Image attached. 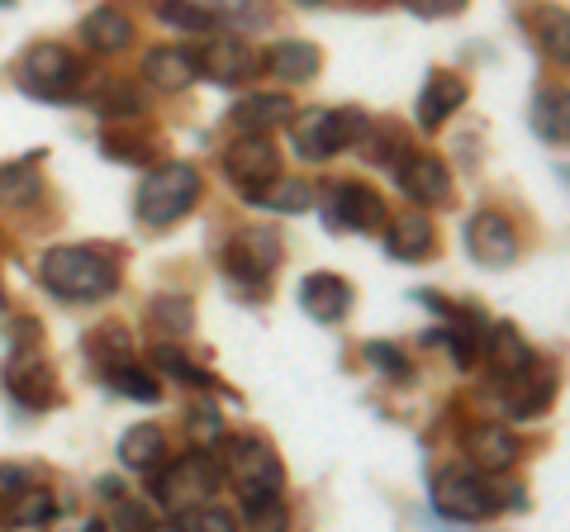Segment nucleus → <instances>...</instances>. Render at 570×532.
<instances>
[{
	"instance_id": "1",
	"label": "nucleus",
	"mask_w": 570,
	"mask_h": 532,
	"mask_svg": "<svg viewBox=\"0 0 570 532\" xmlns=\"http://www.w3.org/2000/svg\"><path fill=\"white\" fill-rule=\"evenodd\" d=\"M39 276L58 299H110L119 290V266L96 247H48Z\"/></svg>"
},
{
	"instance_id": "2",
	"label": "nucleus",
	"mask_w": 570,
	"mask_h": 532,
	"mask_svg": "<svg viewBox=\"0 0 570 532\" xmlns=\"http://www.w3.org/2000/svg\"><path fill=\"white\" fill-rule=\"evenodd\" d=\"M195 200H200V171L190 162H163L142 176L138 186V219L163 228V224H176L181 215H190Z\"/></svg>"
},
{
	"instance_id": "3",
	"label": "nucleus",
	"mask_w": 570,
	"mask_h": 532,
	"mask_svg": "<svg viewBox=\"0 0 570 532\" xmlns=\"http://www.w3.org/2000/svg\"><path fill=\"white\" fill-rule=\"evenodd\" d=\"M219 471L234 481V490L243 500H257V494H281L285 490V471H281V456L266 447L262 437H224V452H219Z\"/></svg>"
},
{
	"instance_id": "4",
	"label": "nucleus",
	"mask_w": 570,
	"mask_h": 532,
	"mask_svg": "<svg viewBox=\"0 0 570 532\" xmlns=\"http://www.w3.org/2000/svg\"><path fill=\"white\" fill-rule=\"evenodd\" d=\"M224 176L243 190V200H262L281 181V148L266 134H243L238 144L224 148Z\"/></svg>"
},
{
	"instance_id": "5",
	"label": "nucleus",
	"mask_w": 570,
	"mask_h": 532,
	"mask_svg": "<svg viewBox=\"0 0 570 532\" xmlns=\"http://www.w3.org/2000/svg\"><path fill=\"white\" fill-rule=\"evenodd\" d=\"M20 77H24V91L39 100H77L81 91V62L62 43H33L24 52Z\"/></svg>"
},
{
	"instance_id": "6",
	"label": "nucleus",
	"mask_w": 570,
	"mask_h": 532,
	"mask_svg": "<svg viewBox=\"0 0 570 532\" xmlns=\"http://www.w3.org/2000/svg\"><path fill=\"white\" fill-rule=\"evenodd\" d=\"M433 504H438V513H448L456 523H485L504 509V494H499L480 471H448L433 485Z\"/></svg>"
},
{
	"instance_id": "7",
	"label": "nucleus",
	"mask_w": 570,
	"mask_h": 532,
	"mask_svg": "<svg viewBox=\"0 0 570 532\" xmlns=\"http://www.w3.org/2000/svg\"><path fill=\"white\" fill-rule=\"evenodd\" d=\"M219 481H224V471H219V461H214L209 452H190L186 461H176V466L167 475H157L153 481V494L163 500L167 509H205L214 494H219Z\"/></svg>"
},
{
	"instance_id": "8",
	"label": "nucleus",
	"mask_w": 570,
	"mask_h": 532,
	"mask_svg": "<svg viewBox=\"0 0 570 532\" xmlns=\"http://www.w3.org/2000/svg\"><path fill=\"white\" fill-rule=\"evenodd\" d=\"M281 266V238L272 228H247L238 234V243L224 253V272L234 286H247L257 299L266 295V276H272Z\"/></svg>"
},
{
	"instance_id": "9",
	"label": "nucleus",
	"mask_w": 570,
	"mask_h": 532,
	"mask_svg": "<svg viewBox=\"0 0 570 532\" xmlns=\"http://www.w3.org/2000/svg\"><path fill=\"white\" fill-rule=\"evenodd\" d=\"M466 253L480 266L499 272V266H509L519 257V234H513V224L499 215V209H480V215L466 224Z\"/></svg>"
},
{
	"instance_id": "10",
	"label": "nucleus",
	"mask_w": 570,
	"mask_h": 532,
	"mask_svg": "<svg viewBox=\"0 0 570 532\" xmlns=\"http://www.w3.org/2000/svg\"><path fill=\"white\" fill-rule=\"evenodd\" d=\"M328 209H333V219H337V224L352 228V234H381V228L390 224L385 195H376V190L362 186V181H343V186H333Z\"/></svg>"
},
{
	"instance_id": "11",
	"label": "nucleus",
	"mask_w": 570,
	"mask_h": 532,
	"mask_svg": "<svg viewBox=\"0 0 570 532\" xmlns=\"http://www.w3.org/2000/svg\"><path fill=\"white\" fill-rule=\"evenodd\" d=\"M195 67H200L209 81H219V86H238V81L253 77L257 58H253V48H247L238 33H214V39L200 48Z\"/></svg>"
},
{
	"instance_id": "12",
	"label": "nucleus",
	"mask_w": 570,
	"mask_h": 532,
	"mask_svg": "<svg viewBox=\"0 0 570 532\" xmlns=\"http://www.w3.org/2000/svg\"><path fill=\"white\" fill-rule=\"evenodd\" d=\"M400 186H404L409 200H419V205H448L452 200V171L433 152L409 157V162L400 167Z\"/></svg>"
},
{
	"instance_id": "13",
	"label": "nucleus",
	"mask_w": 570,
	"mask_h": 532,
	"mask_svg": "<svg viewBox=\"0 0 570 532\" xmlns=\"http://www.w3.org/2000/svg\"><path fill=\"white\" fill-rule=\"evenodd\" d=\"M299 309H305L309 318H318V324H343L347 309H352V286L333 272L305 276L299 280Z\"/></svg>"
},
{
	"instance_id": "14",
	"label": "nucleus",
	"mask_w": 570,
	"mask_h": 532,
	"mask_svg": "<svg viewBox=\"0 0 570 532\" xmlns=\"http://www.w3.org/2000/svg\"><path fill=\"white\" fill-rule=\"evenodd\" d=\"M291 144H295V152L305 157V162H324V157H333L337 148H343L333 110H295V119H291Z\"/></svg>"
},
{
	"instance_id": "15",
	"label": "nucleus",
	"mask_w": 570,
	"mask_h": 532,
	"mask_svg": "<svg viewBox=\"0 0 570 532\" xmlns=\"http://www.w3.org/2000/svg\"><path fill=\"white\" fill-rule=\"evenodd\" d=\"M466 81H461L456 72H433L428 77V86L419 91V105H414V119L419 129H438L442 119H452L461 105H466Z\"/></svg>"
},
{
	"instance_id": "16",
	"label": "nucleus",
	"mask_w": 570,
	"mask_h": 532,
	"mask_svg": "<svg viewBox=\"0 0 570 532\" xmlns=\"http://www.w3.org/2000/svg\"><path fill=\"white\" fill-rule=\"evenodd\" d=\"M142 81H153L157 91H186V86L200 81V67H195V52L186 48H153L142 58Z\"/></svg>"
},
{
	"instance_id": "17",
	"label": "nucleus",
	"mask_w": 570,
	"mask_h": 532,
	"mask_svg": "<svg viewBox=\"0 0 570 532\" xmlns=\"http://www.w3.org/2000/svg\"><path fill=\"white\" fill-rule=\"evenodd\" d=\"M167 461V437L157 423H134L119 442V466L134 471V475H157Z\"/></svg>"
},
{
	"instance_id": "18",
	"label": "nucleus",
	"mask_w": 570,
	"mask_h": 532,
	"mask_svg": "<svg viewBox=\"0 0 570 532\" xmlns=\"http://www.w3.org/2000/svg\"><path fill=\"white\" fill-rule=\"evenodd\" d=\"M485 362L499 381H519L523 371H532V347L523 343V333L513 324H494L485 338Z\"/></svg>"
},
{
	"instance_id": "19",
	"label": "nucleus",
	"mask_w": 570,
	"mask_h": 532,
	"mask_svg": "<svg viewBox=\"0 0 570 532\" xmlns=\"http://www.w3.org/2000/svg\"><path fill=\"white\" fill-rule=\"evenodd\" d=\"M10 395L24 404V410H52L58 404V376H52V366L29 357L20 366H10Z\"/></svg>"
},
{
	"instance_id": "20",
	"label": "nucleus",
	"mask_w": 570,
	"mask_h": 532,
	"mask_svg": "<svg viewBox=\"0 0 570 532\" xmlns=\"http://www.w3.org/2000/svg\"><path fill=\"white\" fill-rule=\"evenodd\" d=\"M466 452L480 475H494V471H509L513 461H519V442H513V433L504 428V423H485V428H475L471 442H466Z\"/></svg>"
},
{
	"instance_id": "21",
	"label": "nucleus",
	"mask_w": 570,
	"mask_h": 532,
	"mask_svg": "<svg viewBox=\"0 0 570 532\" xmlns=\"http://www.w3.org/2000/svg\"><path fill=\"white\" fill-rule=\"evenodd\" d=\"M266 67H272V77L285 81V86H305L318 77V67H324V58H318V48L309 39H285L272 48V58H266Z\"/></svg>"
},
{
	"instance_id": "22",
	"label": "nucleus",
	"mask_w": 570,
	"mask_h": 532,
	"mask_svg": "<svg viewBox=\"0 0 570 532\" xmlns=\"http://www.w3.org/2000/svg\"><path fill=\"white\" fill-rule=\"evenodd\" d=\"M285 119H295V100L285 91H257L234 110V124L243 134H266V129H276V124H285Z\"/></svg>"
},
{
	"instance_id": "23",
	"label": "nucleus",
	"mask_w": 570,
	"mask_h": 532,
	"mask_svg": "<svg viewBox=\"0 0 570 532\" xmlns=\"http://www.w3.org/2000/svg\"><path fill=\"white\" fill-rule=\"evenodd\" d=\"M81 39L91 52H124L134 43V24H129V14L124 10H110V6H100L91 10L81 20Z\"/></svg>"
},
{
	"instance_id": "24",
	"label": "nucleus",
	"mask_w": 570,
	"mask_h": 532,
	"mask_svg": "<svg viewBox=\"0 0 570 532\" xmlns=\"http://www.w3.org/2000/svg\"><path fill=\"white\" fill-rule=\"evenodd\" d=\"M438 247V234L433 224H428L423 215H404L395 224H385V253L400 257V262H423L428 253Z\"/></svg>"
},
{
	"instance_id": "25",
	"label": "nucleus",
	"mask_w": 570,
	"mask_h": 532,
	"mask_svg": "<svg viewBox=\"0 0 570 532\" xmlns=\"http://www.w3.org/2000/svg\"><path fill=\"white\" fill-rule=\"evenodd\" d=\"M43 195L39 181V152H29L24 162L0 167V205H33Z\"/></svg>"
},
{
	"instance_id": "26",
	"label": "nucleus",
	"mask_w": 570,
	"mask_h": 532,
	"mask_svg": "<svg viewBox=\"0 0 570 532\" xmlns=\"http://www.w3.org/2000/svg\"><path fill=\"white\" fill-rule=\"evenodd\" d=\"M86 352H91V357L105 366V376H110L119 366H134V333L119 328V324H105L86 338Z\"/></svg>"
},
{
	"instance_id": "27",
	"label": "nucleus",
	"mask_w": 570,
	"mask_h": 532,
	"mask_svg": "<svg viewBox=\"0 0 570 532\" xmlns=\"http://www.w3.org/2000/svg\"><path fill=\"white\" fill-rule=\"evenodd\" d=\"M148 318L163 338H186V333L195 328V309H190L186 295H157L148 305Z\"/></svg>"
},
{
	"instance_id": "28",
	"label": "nucleus",
	"mask_w": 570,
	"mask_h": 532,
	"mask_svg": "<svg viewBox=\"0 0 570 532\" xmlns=\"http://www.w3.org/2000/svg\"><path fill=\"white\" fill-rule=\"evenodd\" d=\"M257 205L276 209V215H305V209L314 205V186H309V181H299V176H281V181L266 190Z\"/></svg>"
},
{
	"instance_id": "29",
	"label": "nucleus",
	"mask_w": 570,
	"mask_h": 532,
	"mask_svg": "<svg viewBox=\"0 0 570 532\" xmlns=\"http://www.w3.org/2000/svg\"><path fill=\"white\" fill-rule=\"evenodd\" d=\"M532 129L547 144H566V91H542L532 100Z\"/></svg>"
},
{
	"instance_id": "30",
	"label": "nucleus",
	"mask_w": 570,
	"mask_h": 532,
	"mask_svg": "<svg viewBox=\"0 0 570 532\" xmlns=\"http://www.w3.org/2000/svg\"><path fill=\"white\" fill-rule=\"evenodd\" d=\"M110 385L119 390L124 400H138V404H157V400H163V381L148 376V371H138V366L110 371Z\"/></svg>"
},
{
	"instance_id": "31",
	"label": "nucleus",
	"mask_w": 570,
	"mask_h": 532,
	"mask_svg": "<svg viewBox=\"0 0 570 532\" xmlns=\"http://www.w3.org/2000/svg\"><path fill=\"white\" fill-rule=\"evenodd\" d=\"M551 400H557V376H551V371H542V376H532V381L523 385V395L509 404V414H513V418H538Z\"/></svg>"
},
{
	"instance_id": "32",
	"label": "nucleus",
	"mask_w": 570,
	"mask_h": 532,
	"mask_svg": "<svg viewBox=\"0 0 570 532\" xmlns=\"http://www.w3.org/2000/svg\"><path fill=\"white\" fill-rule=\"evenodd\" d=\"M96 105H100V110L110 115V119H129V115L142 110V96L134 91L129 81H119V77H115V81H105L100 91H96Z\"/></svg>"
},
{
	"instance_id": "33",
	"label": "nucleus",
	"mask_w": 570,
	"mask_h": 532,
	"mask_svg": "<svg viewBox=\"0 0 570 532\" xmlns=\"http://www.w3.org/2000/svg\"><path fill=\"white\" fill-rule=\"evenodd\" d=\"M247 528L257 532H285V500L281 494H257V500H243Z\"/></svg>"
},
{
	"instance_id": "34",
	"label": "nucleus",
	"mask_w": 570,
	"mask_h": 532,
	"mask_svg": "<svg viewBox=\"0 0 570 532\" xmlns=\"http://www.w3.org/2000/svg\"><path fill=\"white\" fill-rule=\"evenodd\" d=\"M157 20L171 24V29L209 33V29H219V10H209V6H163L157 10Z\"/></svg>"
},
{
	"instance_id": "35",
	"label": "nucleus",
	"mask_w": 570,
	"mask_h": 532,
	"mask_svg": "<svg viewBox=\"0 0 570 532\" xmlns=\"http://www.w3.org/2000/svg\"><path fill=\"white\" fill-rule=\"evenodd\" d=\"M153 362L163 366V371H171L176 381H186V385H200V390L214 385V376H205L200 366H190V362L181 357V347H167V343H163V347H153Z\"/></svg>"
},
{
	"instance_id": "36",
	"label": "nucleus",
	"mask_w": 570,
	"mask_h": 532,
	"mask_svg": "<svg viewBox=\"0 0 570 532\" xmlns=\"http://www.w3.org/2000/svg\"><path fill=\"white\" fill-rule=\"evenodd\" d=\"M181 523H186V532H238V519H234L228 509H219V504L186 509V513H181Z\"/></svg>"
},
{
	"instance_id": "37",
	"label": "nucleus",
	"mask_w": 570,
	"mask_h": 532,
	"mask_svg": "<svg viewBox=\"0 0 570 532\" xmlns=\"http://www.w3.org/2000/svg\"><path fill=\"white\" fill-rule=\"evenodd\" d=\"M52 513H58V500H52L48 490H33V494H24V500L10 509V523H20V528H33V523H48Z\"/></svg>"
},
{
	"instance_id": "38",
	"label": "nucleus",
	"mask_w": 570,
	"mask_h": 532,
	"mask_svg": "<svg viewBox=\"0 0 570 532\" xmlns=\"http://www.w3.org/2000/svg\"><path fill=\"white\" fill-rule=\"evenodd\" d=\"M100 152L115 157V162H148V157H153L148 144H138V138H124V134H105L100 138Z\"/></svg>"
},
{
	"instance_id": "39",
	"label": "nucleus",
	"mask_w": 570,
	"mask_h": 532,
	"mask_svg": "<svg viewBox=\"0 0 570 532\" xmlns=\"http://www.w3.org/2000/svg\"><path fill=\"white\" fill-rule=\"evenodd\" d=\"M157 523H153V513H148V504L142 500H119V509H115V532H153Z\"/></svg>"
},
{
	"instance_id": "40",
	"label": "nucleus",
	"mask_w": 570,
	"mask_h": 532,
	"mask_svg": "<svg viewBox=\"0 0 570 532\" xmlns=\"http://www.w3.org/2000/svg\"><path fill=\"white\" fill-rule=\"evenodd\" d=\"M186 418H190V437H195V442H219V437H224L219 410H214V404H195Z\"/></svg>"
},
{
	"instance_id": "41",
	"label": "nucleus",
	"mask_w": 570,
	"mask_h": 532,
	"mask_svg": "<svg viewBox=\"0 0 570 532\" xmlns=\"http://www.w3.org/2000/svg\"><path fill=\"white\" fill-rule=\"evenodd\" d=\"M333 119H337V138H343V148H352V144H366L371 119H366L362 110H333Z\"/></svg>"
},
{
	"instance_id": "42",
	"label": "nucleus",
	"mask_w": 570,
	"mask_h": 532,
	"mask_svg": "<svg viewBox=\"0 0 570 532\" xmlns=\"http://www.w3.org/2000/svg\"><path fill=\"white\" fill-rule=\"evenodd\" d=\"M438 338L452 347V362H456L461 371L475 366V338H471V328H448V333H438Z\"/></svg>"
},
{
	"instance_id": "43",
	"label": "nucleus",
	"mask_w": 570,
	"mask_h": 532,
	"mask_svg": "<svg viewBox=\"0 0 570 532\" xmlns=\"http://www.w3.org/2000/svg\"><path fill=\"white\" fill-rule=\"evenodd\" d=\"M366 357L371 362H376L381 371H385V376L390 381H400V376H409V362L400 357V352L395 347H390V343H366Z\"/></svg>"
},
{
	"instance_id": "44",
	"label": "nucleus",
	"mask_w": 570,
	"mask_h": 532,
	"mask_svg": "<svg viewBox=\"0 0 570 532\" xmlns=\"http://www.w3.org/2000/svg\"><path fill=\"white\" fill-rule=\"evenodd\" d=\"M461 6H466V0H438V6L433 0H414L409 10H414L419 20H438V14H461Z\"/></svg>"
},
{
	"instance_id": "45",
	"label": "nucleus",
	"mask_w": 570,
	"mask_h": 532,
	"mask_svg": "<svg viewBox=\"0 0 570 532\" xmlns=\"http://www.w3.org/2000/svg\"><path fill=\"white\" fill-rule=\"evenodd\" d=\"M29 485V471L24 466H0V494H10V500H20V490Z\"/></svg>"
},
{
	"instance_id": "46",
	"label": "nucleus",
	"mask_w": 570,
	"mask_h": 532,
	"mask_svg": "<svg viewBox=\"0 0 570 532\" xmlns=\"http://www.w3.org/2000/svg\"><path fill=\"white\" fill-rule=\"evenodd\" d=\"M547 52H557V62H566V14L557 20V33H547Z\"/></svg>"
},
{
	"instance_id": "47",
	"label": "nucleus",
	"mask_w": 570,
	"mask_h": 532,
	"mask_svg": "<svg viewBox=\"0 0 570 532\" xmlns=\"http://www.w3.org/2000/svg\"><path fill=\"white\" fill-rule=\"evenodd\" d=\"M153 532H186V523H181V519H171V523H163V528H153Z\"/></svg>"
},
{
	"instance_id": "48",
	"label": "nucleus",
	"mask_w": 570,
	"mask_h": 532,
	"mask_svg": "<svg viewBox=\"0 0 570 532\" xmlns=\"http://www.w3.org/2000/svg\"><path fill=\"white\" fill-rule=\"evenodd\" d=\"M86 532H105V523H86Z\"/></svg>"
},
{
	"instance_id": "49",
	"label": "nucleus",
	"mask_w": 570,
	"mask_h": 532,
	"mask_svg": "<svg viewBox=\"0 0 570 532\" xmlns=\"http://www.w3.org/2000/svg\"><path fill=\"white\" fill-rule=\"evenodd\" d=\"M0 309H6V286H0Z\"/></svg>"
}]
</instances>
